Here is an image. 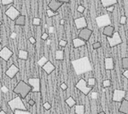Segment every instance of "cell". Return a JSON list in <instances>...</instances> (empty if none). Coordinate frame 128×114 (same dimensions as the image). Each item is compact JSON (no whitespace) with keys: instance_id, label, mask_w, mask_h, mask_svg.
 Wrapping results in <instances>:
<instances>
[{"instance_id":"6da1fadb","label":"cell","mask_w":128,"mask_h":114,"mask_svg":"<svg viewBox=\"0 0 128 114\" xmlns=\"http://www.w3.org/2000/svg\"><path fill=\"white\" fill-rule=\"evenodd\" d=\"M72 65H73L74 71L77 75H81L83 73L92 71V65L89 61V58L86 56L73 61Z\"/></svg>"},{"instance_id":"7a4b0ae2","label":"cell","mask_w":128,"mask_h":114,"mask_svg":"<svg viewBox=\"0 0 128 114\" xmlns=\"http://www.w3.org/2000/svg\"><path fill=\"white\" fill-rule=\"evenodd\" d=\"M14 93L20 95L22 99H25L30 92H32V87L24 81H20L14 89Z\"/></svg>"},{"instance_id":"3957f363","label":"cell","mask_w":128,"mask_h":114,"mask_svg":"<svg viewBox=\"0 0 128 114\" xmlns=\"http://www.w3.org/2000/svg\"><path fill=\"white\" fill-rule=\"evenodd\" d=\"M20 96H16L14 99L8 101V105H9L10 108L11 109V111L15 112L16 110H22V111H28L26 107H25L23 101L22 100Z\"/></svg>"},{"instance_id":"277c9868","label":"cell","mask_w":128,"mask_h":114,"mask_svg":"<svg viewBox=\"0 0 128 114\" xmlns=\"http://www.w3.org/2000/svg\"><path fill=\"white\" fill-rule=\"evenodd\" d=\"M75 88L78 89L81 93H83V95H87L92 90V87L88 86L87 82L84 79H83V78L79 80V82L76 84Z\"/></svg>"},{"instance_id":"5b68a950","label":"cell","mask_w":128,"mask_h":114,"mask_svg":"<svg viewBox=\"0 0 128 114\" xmlns=\"http://www.w3.org/2000/svg\"><path fill=\"white\" fill-rule=\"evenodd\" d=\"M96 21L99 28L111 26V20L108 14H104V15L98 16V17L96 18Z\"/></svg>"},{"instance_id":"8992f818","label":"cell","mask_w":128,"mask_h":114,"mask_svg":"<svg viewBox=\"0 0 128 114\" xmlns=\"http://www.w3.org/2000/svg\"><path fill=\"white\" fill-rule=\"evenodd\" d=\"M107 40H108L109 46L111 48H114L122 43V38H121L120 35L118 32H115L112 37L107 38Z\"/></svg>"},{"instance_id":"52a82bcc","label":"cell","mask_w":128,"mask_h":114,"mask_svg":"<svg viewBox=\"0 0 128 114\" xmlns=\"http://www.w3.org/2000/svg\"><path fill=\"white\" fill-rule=\"evenodd\" d=\"M28 84L32 87V93L40 92V79L38 78H28Z\"/></svg>"},{"instance_id":"ba28073f","label":"cell","mask_w":128,"mask_h":114,"mask_svg":"<svg viewBox=\"0 0 128 114\" xmlns=\"http://www.w3.org/2000/svg\"><path fill=\"white\" fill-rule=\"evenodd\" d=\"M126 95V91L122 90H114L113 93L112 100L114 102H122L125 100Z\"/></svg>"},{"instance_id":"9c48e42d","label":"cell","mask_w":128,"mask_h":114,"mask_svg":"<svg viewBox=\"0 0 128 114\" xmlns=\"http://www.w3.org/2000/svg\"><path fill=\"white\" fill-rule=\"evenodd\" d=\"M5 14L11 20H16L20 15V11L16 7H14V6H11V7H10L9 9L6 10Z\"/></svg>"},{"instance_id":"30bf717a","label":"cell","mask_w":128,"mask_h":114,"mask_svg":"<svg viewBox=\"0 0 128 114\" xmlns=\"http://www.w3.org/2000/svg\"><path fill=\"white\" fill-rule=\"evenodd\" d=\"M13 55V52L8 47H4L0 51V57L3 61H8Z\"/></svg>"},{"instance_id":"8fae6325","label":"cell","mask_w":128,"mask_h":114,"mask_svg":"<svg viewBox=\"0 0 128 114\" xmlns=\"http://www.w3.org/2000/svg\"><path fill=\"white\" fill-rule=\"evenodd\" d=\"M20 69L18 68L15 65V64H12L10 67L8 68L7 70H6L5 72V75L8 77L9 78H10V79H12V78H14L16 77V74L19 72Z\"/></svg>"},{"instance_id":"7c38bea8","label":"cell","mask_w":128,"mask_h":114,"mask_svg":"<svg viewBox=\"0 0 128 114\" xmlns=\"http://www.w3.org/2000/svg\"><path fill=\"white\" fill-rule=\"evenodd\" d=\"M74 23H75L76 28L79 29V30H82L84 28H87L88 24L87 21H86V19L84 17H79V18H76L74 20Z\"/></svg>"},{"instance_id":"4fadbf2b","label":"cell","mask_w":128,"mask_h":114,"mask_svg":"<svg viewBox=\"0 0 128 114\" xmlns=\"http://www.w3.org/2000/svg\"><path fill=\"white\" fill-rule=\"evenodd\" d=\"M92 30H90V29L89 28H84L82 29V30H80V33H79V38L83 39L86 42V41H88L90 38L92 37Z\"/></svg>"},{"instance_id":"5bb4252c","label":"cell","mask_w":128,"mask_h":114,"mask_svg":"<svg viewBox=\"0 0 128 114\" xmlns=\"http://www.w3.org/2000/svg\"><path fill=\"white\" fill-rule=\"evenodd\" d=\"M105 70L106 71H112L114 69V62L112 57H106L104 59Z\"/></svg>"},{"instance_id":"9a60e30c","label":"cell","mask_w":128,"mask_h":114,"mask_svg":"<svg viewBox=\"0 0 128 114\" xmlns=\"http://www.w3.org/2000/svg\"><path fill=\"white\" fill-rule=\"evenodd\" d=\"M62 5V3L59 2L58 0H50V2L49 3L48 6H49V9H50L51 10H53V11L56 12L57 10L61 8Z\"/></svg>"},{"instance_id":"2e32d148","label":"cell","mask_w":128,"mask_h":114,"mask_svg":"<svg viewBox=\"0 0 128 114\" xmlns=\"http://www.w3.org/2000/svg\"><path fill=\"white\" fill-rule=\"evenodd\" d=\"M42 68H43V70H44V71L46 72L47 74H50L51 72H52L56 69L55 66L53 65L52 62H50V61L47 62V63L45 64V65Z\"/></svg>"},{"instance_id":"e0dca14e","label":"cell","mask_w":128,"mask_h":114,"mask_svg":"<svg viewBox=\"0 0 128 114\" xmlns=\"http://www.w3.org/2000/svg\"><path fill=\"white\" fill-rule=\"evenodd\" d=\"M120 113H123V114H128V100H124L122 102L120 103L119 108Z\"/></svg>"},{"instance_id":"ac0fdd59","label":"cell","mask_w":128,"mask_h":114,"mask_svg":"<svg viewBox=\"0 0 128 114\" xmlns=\"http://www.w3.org/2000/svg\"><path fill=\"white\" fill-rule=\"evenodd\" d=\"M114 32H115L114 27L113 26H106V27H104V34L107 37V38L112 37Z\"/></svg>"},{"instance_id":"d6986e66","label":"cell","mask_w":128,"mask_h":114,"mask_svg":"<svg viewBox=\"0 0 128 114\" xmlns=\"http://www.w3.org/2000/svg\"><path fill=\"white\" fill-rule=\"evenodd\" d=\"M86 42L83 39L80 38H74L73 40V44H74V48H80V47H82V46H84L86 45Z\"/></svg>"},{"instance_id":"ffe728a7","label":"cell","mask_w":128,"mask_h":114,"mask_svg":"<svg viewBox=\"0 0 128 114\" xmlns=\"http://www.w3.org/2000/svg\"><path fill=\"white\" fill-rule=\"evenodd\" d=\"M101 3H102V4L104 8H108L110 7V6L117 4L118 1L117 0H101Z\"/></svg>"},{"instance_id":"44dd1931","label":"cell","mask_w":128,"mask_h":114,"mask_svg":"<svg viewBox=\"0 0 128 114\" xmlns=\"http://www.w3.org/2000/svg\"><path fill=\"white\" fill-rule=\"evenodd\" d=\"M15 21H16L15 23H16V26H25V24H26V16L23 15V14H20V15L15 20Z\"/></svg>"},{"instance_id":"7402d4cb","label":"cell","mask_w":128,"mask_h":114,"mask_svg":"<svg viewBox=\"0 0 128 114\" xmlns=\"http://www.w3.org/2000/svg\"><path fill=\"white\" fill-rule=\"evenodd\" d=\"M74 113L75 114H84L86 113V107L84 105H76L74 107Z\"/></svg>"},{"instance_id":"603a6c76","label":"cell","mask_w":128,"mask_h":114,"mask_svg":"<svg viewBox=\"0 0 128 114\" xmlns=\"http://www.w3.org/2000/svg\"><path fill=\"white\" fill-rule=\"evenodd\" d=\"M18 58L20 59V60H24V61L28 60V51L23 50V49H20V50H19V54H18Z\"/></svg>"},{"instance_id":"cb8c5ba5","label":"cell","mask_w":128,"mask_h":114,"mask_svg":"<svg viewBox=\"0 0 128 114\" xmlns=\"http://www.w3.org/2000/svg\"><path fill=\"white\" fill-rule=\"evenodd\" d=\"M65 102H66V104H67L70 107V108H72V107H74L76 106V101H74V99L72 96H69L68 99H66Z\"/></svg>"},{"instance_id":"d4e9b609","label":"cell","mask_w":128,"mask_h":114,"mask_svg":"<svg viewBox=\"0 0 128 114\" xmlns=\"http://www.w3.org/2000/svg\"><path fill=\"white\" fill-rule=\"evenodd\" d=\"M56 61H62L64 59V52L63 50H57L56 52Z\"/></svg>"},{"instance_id":"484cf974","label":"cell","mask_w":128,"mask_h":114,"mask_svg":"<svg viewBox=\"0 0 128 114\" xmlns=\"http://www.w3.org/2000/svg\"><path fill=\"white\" fill-rule=\"evenodd\" d=\"M48 61H49L46 59V57H45V56H42V57L40 58V60H38V66H40V67H44V66L45 64H46Z\"/></svg>"},{"instance_id":"4316f807","label":"cell","mask_w":128,"mask_h":114,"mask_svg":"<svg viewBox=\"0 0 128 114\" xmlns=\"http://www.w3.org/2000/svg\"><path fill=\"white\" fill-rule=\"evenodd\" d=\"M122 67L123 69L128 70V57H124L122 59Z\"/></svg>"},{"instance_id":"83f0119b","label":"cell","mask_w":128,"mask_h":114,"mask_svg":"<svg viewBox=\"0 0 128 114\" xmlns=\"http://www.w3.org/2000/svg\"><path fill=\"white\" fill-rule=\"evenodd\" d=\"M46 14H47V16H48L49 18L53 17V16H55V15H56V14H57L56 12L53 11V10H51L50 9H48L46 10Z\"/></svg>"},{"instance_id":"f1b7e54d","label":"cell","mask_w":128,"mask_h":114,"mask_svg":"<svg viewBox=\"0 0 128 114\" xmlns=\"http://www.w3.org/2000/svg\"><path fill=\"white\" fill-rule=\"evenodd\" d=\"M87 84H88V86L93 87L95 84H96V78H90L88 79Z\"/></svg>"},{"instance_id":"f546056e","label":"cell","mask_w":128,"mask_h":114,"mask_svg":"<svg viewBox=\"0 0 128 114\" xmlns=\"http://www.w3.org/2000/svg\"><path fill=\"white\" fill-rule=\"evenodd\" d=\"M111 85V81L109 79H106V80H104V82H102V86L104 87V88H108V87H110Z\"/></svg>"},{"instance_id":"4dcf8cb0","label":"cell","mask_w":128,"mask_h":114,"mask_svg":"<svg viewBox=\"0 0 128 114\" xmlns=\"http://www.w3.org/2000/svg\"><path fill=\"white\" fill-rule=\"evenodd\" d=\"M14 114H31L28 111H22V110H16L14 112Z\"/></svg>"},{"instance_id":"1f68e13d","label":"cell","mask_w":128,"mask_h":114,"mask_svg":"<svg viewBox=\"0 0 128 114\" xmlns=\"http://www.w3.org/2000/svg\"><path fill=\"white\" fill-rule=\"evenodd\" d=\"M40 21H41V20L40 19V18H38V17H35L34 20H32V24L34 25V26H40Z\"/></svg>"},{"instance_id":"d6a6232c","label":"cell","mask_w":128,"mask_h":114,"mask_svg":"<svg viewBox=\"0 0 128 114\" xmlns=\"http://www.w3.org/2000/svg\"><path fill=\"white\" fill-rule=\"evenodd\" d=\"M1 3L3 5H9L13 3V0H1Z\"/></svg>"},{"instance_id":"836d02e7","label":"cell","mask_w":128,"mask_h":114,"mask_svg":"<svg viewBox=\"0 0 128 114\" xmlns=\"http://www.w3.org/2000/svg\"><path fill=\"white\" fill-rule=\"evenodd\" d=\"M101 46H102V44H101L100 42H96V43H94L93 44H92V48H93L94 49H100Z\"/></svg>"},{"instance_id":"e575fe53","label":"cell","mask_w":128,"mask_h":114,"mask_svg":"<svg viewBox=\"0 0 128 114\" xmlns=\"http://www.w3.org/2000/svg\"><path fill=\"white\" fill-rule=\"evenodd\" d=\"M120 23L121 25H125L126 23V16H125V15L121 16L120 20Z\"/></svg>"},{"instance_id":"d590c367","label":"cell","mask_w":128,"mask_h":114,"mask_svg":"<svg viewBox=\"0 0 128 114\" xmlns=\"http://www.w3.org/2000/svg\"><path fill=\"white\" fill-rule=\"evenodd\" d=\"M67 44H68V42L66 40H63V39H62V40L59 41V45L61 47H65Z\"/></svg>"},{"instance_id":"8d00e7d4","label":"cell","mask_w":128,"mask_h":114,"mask_svg":"<svg viewBox=\"0 0 128 114\" xmlns=\"http://www.w3.org/2000/svg\"><path fill=\"white\" fill-rule=\"evenodd\" d=\"M43 107H44V108L45 110H50L51 108V105L50 104L49 102H44V105H43Z\"/></svg>"},{"instance_id":"74e56055","label":"cell","mask_w":128,"mask_h":114,"mask_svg":"<svg viewBox=\"0 0 128 114\" xmlns=\"http://www.w3.org/2000/svg\"><path fill=\"white\" fill-rule=\"evenodd\" d=\"M84 6H82V5H80L79 7L77 8V11L78 12H80V13H84Z\"/></svg>"},{"instance_id":"f35d334b","label":"cell","mask_w":128,"mask_h":114,"mask_svg":"<svg viewBox=\"0 0 128 114\" xmlns=\"http://www.w3.org/2000/svg\"><path fill=\"white\" fill-rule=\"evenodd\" d=\"M60 87H61V89L62 90H66L68 89V86L67 84H65V83H62V84H61V85H60Z\"/></svg>"},{"instance_id":"ab89813d","label":"cell","mask_w":128,"mask_h":114,"mask_svg":"<svg viewBox=\"0 0 128 114\" xmlns=\"http://www.w3.org/2000/svg\"><path fill=\"white\" fill-rule=\"evenodd\" d=\"M48 37H49L48 33H46V32H44V33H43V34H42V36H41V38H42L43 40H46V39L48 38Z\"/></svg>"},{"instance_id":"60d3db41","label":"cell","mask_w":128,"mask_h":114,"mask_svg":"<svg viewBox=\"0 0 128 114\" xmlns=\"http://www.w3.org/2000/svg\"><path fill=\"white\" fill-rule=\"evenodd\" d=\"M29 42L32 43V44H35V43H36V39H35L34 37H30V38H29Z\"/></svg>"},{"instance_id":"b9f144b4","label":"cell","mask_w":128,"mask_h":114,"mask_svg":"<svg viewBox=\"0 0 128 114\" xmlns=\"http://www.w3.org/2000/svg\"><path fill=\"white\" fill-rule=\"evenodd\" d=\"M106 9H107V11H108V12H113L114 9V6H110V7L106 8Z\"/></svg>"},{"instance_id":"7bdbcfd3","label":"cell","mask_w":128,"mask_h":114,"mask_svg":"<svg viewBox=\"0 0 128 114\" xmlns=\"http://www.w3.org/2000/svg\"><path fill=\"white\" fill-rule=\"evenodd\" d=\"M28 105L31 106V107H34L35 105V101L34 100H29L28 101Z\"/></svg>"},{"instance_id":"ee69618b","label":"cell","mask_w":128,"mask_h":114,"mask_svg":"<svg viewBox=\"0 0 128 114\" xmlns=\"http://www.w3.org/2000/svg\"><path fill=\"white\" fill-rule=\"evenodd\" d=\"M123 76L125 77V78L128 80V70H125V71H124V72H123Z\"/></svg>"},{"instance_id":"f6af8a7d","label":"cell","mask_w":128,"mask_h":114,"mask_svg":"<svg viewBox=\"0 0 128 114\" xmlns=\"http://www.w3.org/2000/svg\"><path fill=\"white\" fill-rule=\"evenodd\" d=\"M58 1H59V2H61V3H68L70 0H58Z\"/></svg>"},{"instance_id":"bcb514c9","label":"cell","mask_w":128,"mask_h":114,"mask_svg":"<svg viewBox=\"0 0 128 114\" xmlns=\"http://www.w3.org/2000/svg\"><path fill=\"white\" fill-rule=\"evenodd\" d=\"M64 23H65V20H60V24H61L62 26L64 25Z\"/></svg>"},{"instance_id":"7dc6e473","label":"cell","mask_w":128,"mask_h":114,"mask_svg":"<svg viewBox=\"0 0 128 114\" xmlns=\"http://www.w3.org/2000/svg\"><path fill=\"white\" fill-rule=\"evenodd\" d=\"M0 114H6V113L4 110H0Z\"/></svg>"},{"instance_id":"c3c4849f","label":"cell","mask_w":128,"mask_h":114,"mask_svg":"<svg viewBox=\"0 0 128 114\" xmlns=\"http://www.w3.org/2000/svg\"><path fill=\"white\" fill-rule=\"evenodd\" d=\"M12 38H16V33H12Z\"/></svg>"},{"instance_id":"681fc988","label":"cell","mask_w":128,"mask_h":114,"mask_svg":"<svg viewBox=\"0 0 128 114\" xmlns=\"http://www.w3.org/2000/svg\"><path fill=\"white\" fill-rule=\"evenodd\" d=\"M98 114H106L104 113V112H101V113H98Z\"/></svg>"}]
</instances>
